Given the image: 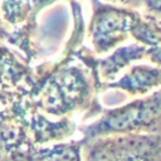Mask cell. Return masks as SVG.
<instances>
[{
  "mask_svg": "<svg viewBox=\"0 0 161 161\" xmlns=\"http://www.w3.org/2000/svg\"><path fill=\"white\" fill-rule=\"evenodd\" d=\"M161 87V69L148 65L132 67L119 79L103 83L101 89H119L130 96H145Z\"/></svg>",
  "mask_w": 161,
  "mask_h": 161,
  "instance_id": "cell-3",
  "label": "cell"
},
{
  "mask_svg": "<svg viewBox=\"0 0 161 161\" xmlns=\"http://www.w3.org/2000/svg\"><path fill=\"white\" fill-rule=\"evenodd\" d=\"M79 131L82 141L128 132L161 135V88L123 106L103 109L97 119L80 126Z\"/></svg>",
  "mask_w": 161,
  "mask_h": 161,
  "instance_id": "cell-1",
  "label": "cell"
},
{
  "mask_svg": "<svg viewBox=\"0 0 161 161\" xmlns=\"http://www.w3.org/2000/svg\"><path fill=\"white\" fill-rule=\"evenodd\" d=\"M82 143L83 161H161L160 133H117Z\"/></svg>",
  "mask_w": 161,
  "mask_h": 161,
  "instance_id": "cell-2",
  "label": "cell"
}]
</instances>
